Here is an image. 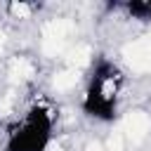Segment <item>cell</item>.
<instances>
[{
	"label": "cell",
	"instance_id": "obj_2",
	"mask_svg": "<svg viewBox=\"0 0 151 151\" xmlns=\"http://www.w3.org/2000/svg\"><path fill=\"white\" fill-rule=\"evenodd\" d=\"M54 139V113L45 104H33L5 132L2 151H47Z\"/></svg>",
	"mask_w": 151,
	"mask_h": 151
},
{
	"label": "cell",
	"instance_id": "obj_3",
	"mask_svg": "<svg viewBox=\"0 0 151 151\" xmlns=\"http://www.w3.org/2000/svg\"><path fill=\"white\" fill-rule=\"evenodd\" d=\"M123 9L130 19L137 21H151V0H127V2H118L113 5V9Z\"/></svg>",
	"mask_w": 151,
	"mask_h": 151
},
{
	"label": "cell",
	"instance_id": "obj_1",
	"mask_svg": "<svg viewBox=\"0 0 151 151\" xmlns=\"http://www.w3.org/2000/svg\"><path fill=\"white\" fill-rule=\"evenodd\" d=\"M123 92V71L111 59H99L92 66V73L83 94V113L99 123H113L118 118Z\"/></svg>",
	"mask_w": 151,
	"mask_h": 151
}]
</instances>
